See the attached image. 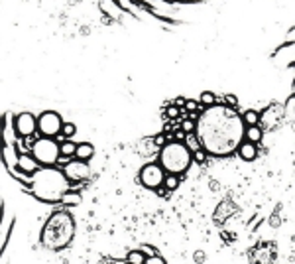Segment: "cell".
Returning <instances> with one entry per match:
<instances>
[{"label": "cell", "instance_id": "1", "mask_svg": "<svg viewBox=\"0 0 295 264\" xmlns=\"http://www.w3.org/2000/svg\"><path fill=\"white\" fill-rule=\"evenodd\" d=\"M244 122L236 108L217 103L205 108L195 120V136L211 156H230L244 140Z\"/></svg>", "mask_w": 295, "mask_h": 264}, {"label": "cell", "instance_id": "2", "mask_svg": "<svg viewBox=\"0 0 295 264\" xmlns=\"http://www.w3.org/2000/svg\"><path fill=\"white\" fill-rule=\"evenodd\" d=\"M30 191L34 197H38L44 203H59L61 197L69 191V181L63 176L61 168L51 166V168H40L34 176L30 177L28 183Z\"/></svg>", "mask_w": 295, "mask_h": 264}, {"label": "cell", "instance_id": "3", "mask_svg": "<svg viewBox=\"0 0 295 264\" xmlns=\"http://www.w3.org/2000/svg\"><path fill=\"white\" fill-rule=\"evenodd\" d=\"M75 237V219L73 215L63 207V209H57L53 211L44 229H42V235H40V241L42 245L48 249V251H61L65 247L71 245Z\"/></svg>", "mask_w": 295, "mask_h": 264}, {"label": "cell", "instance_id": "4", "mask_svg": "<svg viewBox=\"0 0 295 264\" xmlns=\"http://www.w3.org/2000/svg\"><path fill=\"white\" fill-rule=\"evenodd\" d=\"M157 164L165 170V174L181 176L185 174L193 164V152L187 148L183 140H171L165 146L159 148Z\"/></svg>", "mask_w": 295, "mask_h": 264}, {"label": "cell", "instance_id": "5", "mask_svg": "<svg viewBox=\"0 0 295 264\" xmlns=\"http://www.w3.org/2000/svg\"><path fill=\"white\" fill-rule=\"evenodd\" d=\"M30 152L42 168H51V166H57L59 162V142L55 138H46V136L36 138Z\"/></svg>", "mask_w": 295, "mask_h": 264}, {"label": "cell", "instance_id": "6", "mask_svg": "<svg viewBox=\"0 0 295 264\" xmlns=\"http://www.w3.org/2000/svg\"><path fill=\"white\" fill-rule=\"evenodd\" d=\"M61 126H63V118L55 110H44L38 116V134L40 136L55 138L61 132Z\"/></svg>", "mask_w": 295, "mask_h": 264}, {"label": "cell", "instance_id": "7", "mask_svg": "<svg viewBox=\"0 0 295 264\" xmlns=\"http://www.w3.org/2000/svg\"><path fill=\"white\" fill-rule=\"evenodd\" d=\"M61 172L63 176L67 177L69 185H75V183H85L91 179V166L83 160H77V158H71L69 162H65L61 166Z\"/></svg>", "mask_w": 295, "mask_h": 264}, {"label": "cell", "instance_id": "8", "mask_svg": "<svg viewBox=\"0 0 295 264\" xmlns=\"http://www.w3.org/2000/svg\"><path fill=\"white\" fill-rule=\"evenodd\" d=\"M286 122V116H284V105L280 103H270L262 112H260V128L262 130H276L280 128L282 124Z\"/></svg>", "mask_w": 295, "mask_h": 264}, {"label": "cell", "instance_id": "9", "mask_svg": "<svg viewBox=\"0 0 295 264\" xmlns=\"http://www.w3.org/2000/svg\"><path fill=\"white\" fill-rule=\"evenodd\" d=\"M165 179V170L157 164V162H149L146 166H142L140 174H138V181L148 187V189H157L163 185Z\"/></svg>", "mask_w": 295, "mask_h": 264}, {"label": "cell", "instance_id": "10", "mask_svg": "<svg viewBox=\"0 0 295 264\" xmlns=\"http://www.w3.org/2000/svg\"><path fill=\"white\" fill-rule=\"evenodd\" d=\"M14 130L20 138L26 136H36L38 134V116H34L32 112H20L14 116Z\"/></svg>", "mask_w": 295, "mask_h": 264}, {"label": "cell", "instance_id": "11", "mask_svg": "<svg viewBox=\"0 0 295 264\" xmlns=\"http://www.w3.org/2000/svg\"><path fill=\"white\" fill-rule=\"evenodd\" d=\"M42 166L38 164V160L32 156V152H22L20 156H18V164H16V170H18V176L22 181H26V185L30 183V179L28 177H32L38 170H40Z\"/></svg>", "mask_w": 295, "mask_h": 264}, {"label": "cell", "instance_id": "12", "mask_svg": "<svg viewBox=\"0 0 295 264\" xmlns=\"http://www.w3.org/2000/svg\"><path fill=\"white\" fill-rule=\"evenodd\" d=\"M18 148H16V144H8V142H2V148H0V158H2V162L6 164V168L10 170V172H14L16 170V164H18Z\"/></svg>", "mask_w": 295, "mask_h": 264}, {"label": "cell", "instance_id": "13", "mask_svg": "<svg viewBox=\"0 0 295 264\" xmlns=\"http://www.w3.org/2000/svg\"><path fill=\"white\" fill-rule=\"evenodd\" d=\"M236 150H238V156H240L244 162H254V160L258 158V144H254V142L242 140Z\"/></svg>", "mask_w": 295, "mask_h": 264}, {"label": "cell", "instance_id": "14", "mask_svg": "<svg viewBox=\"0 0 295 264\" xmlns=\"http://www.w3.org/2000/svg\"><path fill=\"white\" fill-rule=\"evenodd\" d=\"M93 156H95V146H93V144H89V142L77 144V150H75V158H77V160L89 162Z\"/></svg>", "mask_w": 295, "mask_h": 264}, {"label": "cell", "instance_id": "15", "mask_svg": "<svg viewBox=\"0 0 295 264\" xmlns=\"http://www.w3.org/2000/svg\"><path fill=\"white\" fill-rule=\"evenodd\" d=\"M81 201H83V197H81V193L79 191H67L63 197H61V207H65V209H71V207H79L81 205Z\"/></svg>", "mask_w": 295, "mask_h": 264}, {"label": "cell", "instance_id": "16", "mask_svg": "<svg viewBox=\"0 0 295 264\" xmlns=\"http://www.w3.org/2000/svg\"><path fill=\"white\" fill-rule=\"evenodd\" d=\"M264 138V130L260 126H246L244 130V140L248 142H254V144H260Z\"/></svg>", "mask_w": 295, "mask_h": 264}, {"label": "cell", "instance_id": "17", "mask_svg": "<svg viewBox=\"0 0 295 264\" xmlns=\"http://www.w3.org/2000/svg\"><path fill=\"white\" fill-rule=\"evenodd\" d=\"M75 150H77V144H75L73 140H63V142H59V158L71 160V158H75Z\"/></svg>", "mask_w": 295, "mask_h": 264}, {"label": "cell", "instance_id": "18", "mask_svg": "<svg viewBox=\"0 0 295 264\" xmlns=\"http://www.w3.org/2000/svg\"><path fill=\"white\" fill-rule=\"evenodd\" d=\"M284 116H286V122L295 120V93L284 103Z\"/></svg>", "mask_w": 295, "mask_h": 264}, {"label": "cell", "instance_id": "19", "mask_svg": "<svg viewBox=\"0 0 295 264\" xmlns=\"http://www.w3.org/2000/svg\"><path fill=\"white\" fill-rule=\"evenodd\" d=\"M242 122H244V126H258L260 124V112H256V110H246L244 114H242Z\"/></svg>", "mask_w": 295, "mask_h": 264}, {"label": "cell", "instance_id": "20", "mask_svg": "<svg viewBox=\"0 0 295 264\" xmlns=\"http://www.w3.org/2000/svg\"><path fill=\"white\" fill-rule=\"evenodd\" d=\"M199 103H201V106H203V108H209V106L217 105V95H215V93H211V91H203V93H201V97H199Z\"/></svg>", "mask_w": 295, "mask_h": 264}, {"label": "cell", "instance_id": "21", "mask_svg": "<svg viewBox=\"0 0 295 264\" xmlns=\"http://www.w3.org/2000/svg\"><path fill=\"white\" fill-rule=\"evenodd\" d=\"M228 209H234L230 201H224V203H221V205L217 207V215H215V219H217V221H224L228 215H232V211H228Z\"/></svg>", "mask_w": 295, "mask_h": 264}, {"label": "cell", "instance_id": "22", "mask_svg": "<svg viewBox=\"0 0 295 264\" xmlns=\"http://www.w3.org/2000/svg\"><path fill=\"white\" fill-rule=\"evenodd\" d=\"M179 183H181L179 176H175V174H165V179H163V187H165L167 191H175V189L179 187Z\"/></svg>", "mask_w": 295, "mask_h": 264}, {"label": "cell", "instance_id": "23", "mask_svg": "<svg viewBox=\"0 0 295 264\" xmlns=\"http://www.w3.org/2000/svg\"><path fill=\"white\" fill-rule=\"evenodd\" d=\"M65 140H71L75 134H77V126H75L73 122H63V126H61V132H59Z\"/></svg>", "mask_w": 295, "mask_h": 264}, {"label": "cell", "instance_id": "24", "mask_svg": "<svg viewBox=\"0 0 295 264\" xmlns=\"http://www.w3.org/2000/svg\"><path fill=\"white\" fill-rule=\"evenodd\" d=\"M144 261H146V257L136 249V251H130L128 255H126V263L128 264H144Z\"/></svg>", "mask_w": 295, "mask_h": 264}, {"label": "cell", "instance_id": "25", "mask_svg": "<svg viewBox=\"0 0 295 264\" xmlns=\"http://www.w3.org/2000/svg\"><path fill=\"white\" fill-rule=\"evenodd\" d=\"M100 8L106 12V14H112L114 18L118 16V8H116V4H114V0H100Z\"/></svg>", "mask_w": 295, "mask_h": 264}, {"label": "cell", "instance_id": "26", "mask_svg": "<svg viewBox=\"0 0 295 264\" xmlns=\"http://www.w3.org/2000/svg\"><path fill=\"white\" fill-rule=\"evenodd\" d=\"M138 251H140L146 259H149V257H157V249H153V247H151V245H148V243H142Z\"/></svg>", "mask_w": 295, "mask_h": 264}, {"label": "cell", "instance_id": "27", "mask_svg": "<svg viewBox=\"0 0 295 264\" xmlns=\"http://www.w3.org/2000/svg\"><path fill=\"white\" fill-rule=\"evenodd\" d=\"M165 116H167V118H171V120H175V118H179V116H181V108H179V106H175V105H171V106H167V108H165Z\"/></svg>", "mask_w": 295, "mask_h": 264}, {"label": "cell", "instance_id": "28", "mask_svg": "<svg viewBox=\"0 0 295 264\" xmlns=\"http://www.w3.org/2000/svg\"><path fill=\"white\" fill-rule=\"evenodd\" d=\"M181 130H183L185 134L195 132V122H193L191 118H183V122H181Z\"/></svg>", "mask_w": 295, "mask_h": 264}, {"label": "cell", "instance_id": "29", "mask_svg": "<svg viewBox=\"0 0 295 264\" xmlns=\"http://www.w3.org/2000/svg\"><path fill=\"white\" fill-rule=\"evenodd\" d=\"M224 101H221L222 105H226V106H230V108H238V99L234 97V95H226V97H222Z\"/></svg>", "mask_w": 295, "mask_h": 264}, {"label": "cell", "instance_id": "30", "mask_svg": "<svg viewBox=\"0 0 295 264\" xmlns=\"http://www.w3.org/2000/svg\"><path fill=\"white\" fill-rule=\"evenodd\" d=\"M193 261H195V264H205V261H207V255H205L203 251H197V253L193 255Z\"/></svg>", "mask_w": 295, "mask_h": 264}, {"label": "cell", "instance_id": "31", "mask_svg": "<svg viewBox=\"0 0 295 264\" xmlns=\"http://www.w3.org/2000/svg\"><path fill=\"white\" fill-rule=\"evenodd\" d=\"M144 264H167V263H165V261H163V259L157 255V257H149V259H146V261H144Z\"/></svg>", "mask_w": 295, "mask_h": 264}, {"label": "cell", "instance_id": "32", "mask_svg": "<svg viewBox=\"0 0 295 264\" xmlns=\"http://www.w3.org/2000/svg\"><path fill=\"white\" fill-rule=\"evenodd\" d=\"M102 264H128L126 259H104Z\"/></svg>", "mask_w": 295, "mask_h": 264}, {"label": "cell", "instance_id": "33", "mask_svg": "<svg viewBox=\"0 0 295 264\" xmlns=\"http://www.w3.org/2000/svg\"><path fill=\"white\" fill-rule=\"evenodd\" d=\"M193 160H197V162H205V152L203 150H197V152H193Z\"/></svg>", "mask_w": 295, "mask_h": 264}, {"label": "cell", "instance_id": "34", "mask_svg": "<svg viewBox=\"0 0 295 264\" xmlns=\"http://www.w3.org/2000/svg\"><path fill=\"white\" fill-rule=\"evenodd\" d=\"M270 225H272V227H280V217H278V215H274V217L270 219Z\"/></svg>", "mask_w": 295, "mask_h": 264}, {"label": "cell", "instance_id": "35", "mask_svg": "<svg viewBox=\"0 0 295 264\" xmlns=\"http://www.w3.org/2000/svg\"><path fill=\"white\" fill-rule=\"evenodd\" d=\"M173 105L181 108V106H185V99H181V97H179V99H175V101H173Z\"/></svg>", "mask_w": 295, "mask_h": 264}, {"label": "cell", "instance_id": "36", "mask_svg": "<svg viewBox=\"0 0 295 264\" xmlns=\"http://www.w3.org/2000/svg\"><path fill=\"white\" fill-rule=\"evenodd\" d=\"M211 189L217 191V189H219V183H217V181H211Z\"/></svg>", "mask_w": 295, "mask_h": 264}, {"label": "cell", "instance_id": "37", "mask_svg": "<svg viewBox=\"0 0 295 264\" xmlns=\"http://www.w3.org/2000/svg\"><path fill=\"white\" fill-rule=\"evenodd\" d=\"M294 93H295V79H294Z\"/></svg>", "mask_w": 295, "mask_h": 264}]
</instances>
